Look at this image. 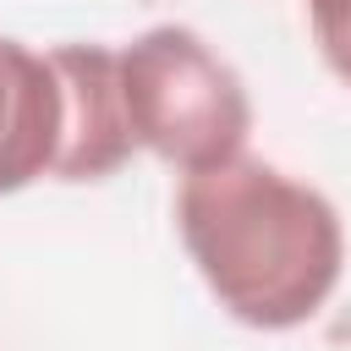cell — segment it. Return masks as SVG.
<instances>
[{
  "mask_svg": "<svg viewBox=\"0 0 351 351\" xmlns=\"http://www.w3.org/2000/svg\"><path fill=\"white\" fill-rule=\"evenodd\" d=\"M60 88H66V143L49 181H104L115 176L137 148L121 115L115 88V49L104 44H55L49 49Z\"/></svg>",
  "mask_w": 351,
  "mask_h": 351,
  "instance_id": "cell-4",
  "label": "cell"
},
{
  "mask_svg": "<svg viewBox=\"0 0 351 351\" xmlns=\"http://www.w3.org/2000/svg\"><path fill=\"white\" fill-rule=\"evenodd\" d=\"M115 88L132 148L192 176L247 154L252 93L241 71L186 22H154L115 49Z\"/></svg>",
  "mask_w": 351,
  "mask_h": 351,
  "instance_id": "cell-2",
  "label": "cell"
},
{
  "mask_svg": "<svg viewBox=\"0 0 351 351\" xmlns=\"http://www.w3.org/2000/svg\"><path fill=\"white\" fill-rule=\"evenodd\" d=\"M66 143V88L49 49L0 33V197L55 176Z\"/></svg>",
  "mask_w": 351,
  "mask_h": 351,
  "instance_id": "cell-3",
  "label": "cell"
},
{
  "mask_svg": "<svg viewBox=\"0 0 351 351\" xmlns=\"http://www.w3.org/2000/svg\"><path fill=\"white\" fill-rule=\"evenodd\" d=\"M176 230L208 296L263 335L318 318L346 274V219L335 197L258 154L181 176Z\"/></svg>",
  "mask_w": 351,
  "mask_h": 351,
  "instance_id": "cell-1",
  "label": "cell"
},
{
  "mask_svg": "<svg viewBox=\"0 0 351 351\" xmlns=\"http://www.w3.org/2000/svg\"><path fill=\"white\" fill-rule=\"evenodd\" d=\"M307 5V33L318 60L329 66L335 82L351 88V0H302Z\"/></svg>",
  "mask_w": 351,
  "mask_h": 351,
  "instance_id": "cell-5",
  "label": "cell"
}]
</instances>
